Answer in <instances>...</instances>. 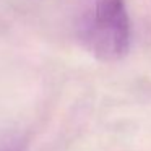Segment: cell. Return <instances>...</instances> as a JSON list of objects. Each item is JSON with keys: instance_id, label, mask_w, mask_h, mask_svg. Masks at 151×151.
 Here are the masks:
<instances>
[{"instance_id": "cell-1", "label": "cell", "mask_w": 151, "mask_h": 151, "mask_svg": "<svg viewBox=\"0 0 151 151\" xmlns=\"http://www.w3.org/2000/svg\"><path fill=\"white\" fill-rule=\"evenodd\" d=\"M81 39L99 60H120L130 49L125 0H94L91 15L81 26Z\"/></svg>"}, {"instance_id": "cell-2", "label": "cell", "mask_w": 151, "mask_h": 151, "mask_svg": "<svg viewBox=\"0 0 151 151\" xmlns=\"http://www.w3.org/2000/svg\"><path fill=\"white\" fill-rule=\"evenodd\" d=\"M26 138L15 130H0V151H24Z\"/></svg>"}]
</instances>
